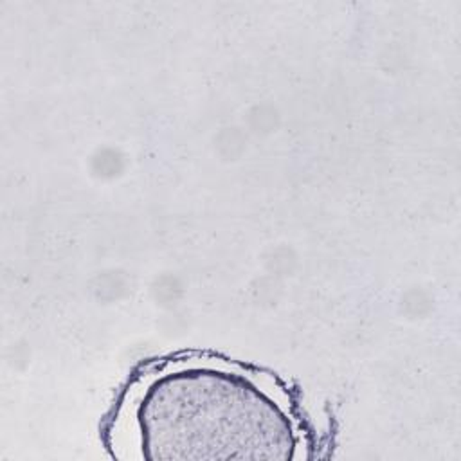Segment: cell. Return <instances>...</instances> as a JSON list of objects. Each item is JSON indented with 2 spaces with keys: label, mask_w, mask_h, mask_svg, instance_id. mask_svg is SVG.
<instances>
[{
  "label": "cell",
  "mask_w": 461,
  "mask_h": 461,
  "mask_svg": "<svg viewBox=\"0 0 461 461\" xmlns=\"http://www.w3.org/2000/svg\"><path fill=\"white\" fill-rule=\"evenodd\" d=\"M110 445L137 459H292L306 447L288 393L270 376L216 357L155 366L126 391Z\"/></svg>",
  "instance_id": "obj_1"
}]
</instances>
